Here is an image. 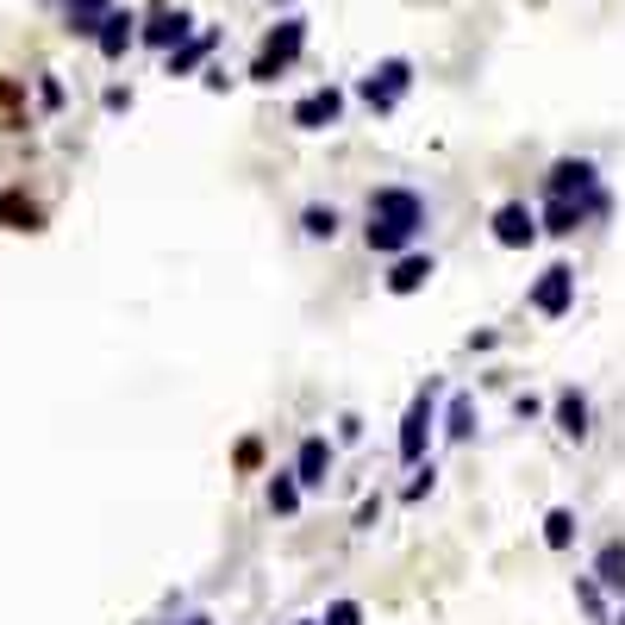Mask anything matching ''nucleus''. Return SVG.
Instances as JSON below:
<instances>
[{
	"label": "nucleus",
	"mask_w": 625,
	"mask_h": 625,
	"mask_svg": "<svg viewBox=\"0 0 625 625\" xmlns=\"http://www.w3.org/2000/svg\"><path fill=\"white\" fill-rule=\"evenodd\" d=\"M431 226V200L419 188H375L363 200V244L375 256H407Z\"/></svg>",
	"instance_id": "obj_1"
},
{
	"label": "nucleus",
	"mask_w": 625,
	"mask_h": 625,
	"mask_svg": "<svg viewBox=\"0 0 625 625\" xmlns=\"http://www.w3.org/2000/svg\"><path fill=\"white\" fill-rule=\"evenodd\" d=\"M195 39V13L188 7H169V0H156V7H144L138 13V44H151V51H182V44Z\"/></svg>",
	"instance_id": "obj_2"
},
{
	"label": "nucleus",
	"mask_w": 625,
	"mask_h": 625,
	"mask_svg": "<svg viewBox=\"0 0 625 625\" xmlns=\"http://www.w3.org/2000/svg\"><path fill=\"white\" fill-rule=\"evenodd\" d=\"M407 88H413V63L407 57H382L370 76L357 81V100H363L370 113H394V107L407 100Z\"/></svg>",
	"instance_id": "obj_3"
},
{
	"label": "nucleus",
	"mask_w": 625,
	"mask_h": 625,
	"mask_svg": "<svg viewBox=\"0 0 625 625\" xmlns=\"http://www.w3.org/2000/svg\"><path fill=\"white\" fill-rule=\"evenodd\" d=\"M300 51H307V20H300V13L275 20V32L263 39V51H256V63H251V81H275Z\"/></svg>",
	"instance_id": "obj_4"
},
{
	"label": "nucleus",
	"mask_w": 625,
	"mask_h": 625,
	"mask_svg": "<svg viewBox=\"0 0 625 625\" xmlns=\"http://www.w3.org/2000/svg\"><path fill=\"white\" fill-rule=\"evenodd\" d=\"M594 213H606V188H588V195H545L538 226H545L550 238H569L575 226H588Z\"/></svg>",
	"instance_id": "obj_5"
},
{
	"label": "nucleus",
	"mask_w": 625,
	"mask_h": 625,
	"mask_svg": "<svg viewBox=\"0 0 625 625\" xmlns=\"http://www.w3.org/2000/svg\"><path fill=\"white\" fill-rule=\"evenodd\" d=\"M431 426H438V407H431V388H419L413 394V407H407V419H401V463H413L419 469V457H426V445H431Z\"/></svg>",
	"instance_id": "obj_6"
},
{
	"label": "nucleus",
	"mask_w": 625,
	"mask_h": 625,
	"mask_svg": "<svg viewBox=\"0 0 625 625\" xmlns=\"http://www.w3.org/2000/svg\"><path fill=\"white\" fill-rule=\"evenodd\" d=\"M575 307V270L569 263H550L538 282H531V312H545V319H563Z\"/></svg>",
	"instance_id": "obj_7"
},
{
	"label": "nucleus",
	"mask_w": 625,
	"mask_h": 625,
	"mask_svg": "<svg viewBox=\"0 0 625 625\" xmlns=\"http://www.w3.org/2000/svg\"><path fill=\"white\" fill-rule=\"evenodd\" d=\"M538 232H545V226H538V213H531L526 200H507V207H494V244H501V251H526Z\"/></svg>",
	"instance_id": "obj_8"
},
{
	"label": "nucleus",
	"mask_w": 625,
	"mask_h": 625,
	"mask_svg": "<svg viewBox=\"0 0 625 625\" xmlns=\"http://www.w3.org/2000/svg\"><path fill=\"white\" fill-rule=\"evenodd\" d=\"M338 119H344V88H312V95L294 100V125L300 132H326Z\"/></svg>",
	"instance_id": "obj_9"
},
{
	"label": "nucleus",
	"mask_w": 625,
	"mask_h": 625,
	"mask_svg": "<svg viewBox=\"0 0 625 625\" xmlns=\"http://www.w3.org/2000/svg\"><path fill=\"white\" fill-rule=\"evenodd\" d=\"M332 463H338V450L312 431V438H300V450H294V482H300V489H326Z\"/></svg>",
	"instance_id": "obj_10"
},
{
	"label": "nucleus",
	"mask_w": 625,
	"mask_h": 625,
	"mask_svg": "<svg viewBox=\"0 0 625 625\" xmlns=\"http://www.w3.org/2000/svg\"><path fill=\"white\" fill-rule=\"evenodd\" d=\"M588 188H601V169L588 163V156H557L545 176V195H588Z\"/></svg>",
	"instance_id": "obj_11"
},
{
	"label": "nucleus",
	"mask_w": 625,
	"mask_h": 625,
	"mask_svg": "<svg viewBox=\"0 0 625 625\" xmlns=\"http://www.w3.org/2000/svg\"><path fill=\"white\" fill-rule=\"evenodd\" d=\"M100 57H107V63H119V57H125V51H132V44H138V13H125V7H113V13H107V25H100Z\"/></svg>",
	"instance_id": "obj_12"
},
{
	"label": "nucleus",
	"mask_w": 625,
	"mask_h": 625,
	"mask_svg": "<svg viewBox=\"0 0 625 625\" xmlns=\"http://www.w3.org/2000/svg\"><path fill=\"white\" fill-rule=\"evenodd\" d=\"M438 275V263H431L426 251H407V256H394V270H388V294H419Z\"/></svg>",
	"instance_id": "obj_13"
},
{
	"label": "nucleus",
	"mask_w": 625,
	"mask_h": 625,
	"mask_svg": "<svg viewBox=\"0 0 625 625\" xmlns=\"http://www.w3.org/2000/svg\"><path fill=\"white\" fill-rule=\"evenodd\" d=\"M557 431H563V438H575V445L588 438V394L582 388H563V394H557Z\"/></svg>",
	"instance_id": "obj_14"
},
{
	"label": "nucleus",
	"mask_w": 625,
	"mask_h": 625,
	"mask_svg": "<svg viewBox=\"0 0 625 625\" xmlns=\"http://www.w3.org/2000/svg\"><path fill=\"white\" fill-rule=\"evenodd\" d=\"M338 226H344V219H338V207H332V200H312V207H300V232H307L312 244H332V238H338Z\"/></svg>",
	"instance_id": "obj_15"
},
{
	"label": "nucleus",
	"mask_w": 625,
	"mask_h": 625,
	"mask_svg": "<svg viewBox=\"0 0 625 625\" xmlns=\"http://www.w3.org/2000/svg\"><path fill=\"white\" fill-rule=\"evenodd\" d=\"M594 582L613 588V594H625V538H606L601 557H594Z\"/></svg>",
	"instance_id": "obj_16"
},
{
	"label": "nucleus",
	"mask_w": 625,
	"mask_h": 625,
	"mask_svg": "<svg viewBox=\"0 0 625 625\" xmlns=\"http://www.w3.org/2000/svg\"><path fill=\"white\" fill-rule=\"evenodd\" d=\"M107 13H113V0H69V32L76 39H100Z\"/></svg>",
	"instance_id": "obj_17"
},
{
	"label": "nucleus",
	"mask_w": 625,
	"mask_h": 625,
	"mask_svg": "<svg viewBox=\"0 0 625 625\" xmlns=\"http://www.w3.org/2000/svg\"><path fill=\"white\" fill-rule=\"evenodd\" d=\"M213 44H219V32H195V39L182 44V51H169V76H188V69H200Z\"/></svg>",
	"instance_id": "obj_18"
},
{
	"label": "nucleus",
	"mask_w": 625,
	"mask_h": 625,
	"mask_svg": "<svg viewBox=\"0 0 625 625\" xmlns=\"http://www.w3.org/2000/svg\"><path fill=\"white\" fill-rule=\"evenodd\" d=\"M300 482H294V469H275V482H270V513H282V519H294L300 513Z\"/></svg>",
	"instance_id": "obj_19"
},
{
	"label": "nucleus",
	"mask_w": 625,
	"mask_h": 625,
	"mask_svg": "<svg viewBox=\"0 0 625 625\" xmlns=\"http://www.w3.org/2000/svg\"><path fill=\"white\" fill-rule=\"evenodd\" d=\"M469 431H475V401H469V394H457V401L445 407V438H450V445H463Z\"/></svg>",
	"instance_id": "obj_20"
},
{
	"label": "nucleus",
	"mask_w": 625,
	"mask_h": 625,
	"mask_svg": "<svg viewBox=\"0 0 625 625\" xmlns=\"http://www.w3.org/2000/svg\"><path fill=\"white\" fill-rule=\"evenodd\" d=\"M545 545L550 550H569V545H575V513H569V507H550L545 513Z\"/></svg>",
	"instance_id": "obj_21"
},
{
	"label": "nucleus",
	"mask_w": 625,
	"mask_h": 625,
	"mask_svg": "<svg viewBox=\"0 0 625 625\" xmlns=\"http://www.w3.org/2000/svg\"><path fill=\"white\" fill-rule=\"evenodd\" d=\"M575 601H582V613L594 625H613V613H606V601H601V582L594 575H575Z\"/></svg>",
	"instance_id": "obj_22"
},
{
	"label": "nucleus",
	"mask_w": 625,
	"mask_h": 625,
	"mask_svg": "<svg viewBox=\"0 0 625 625\" xmlns=\"http://www.w3.org/2000/svg\"><path fill=\"white\" fill-rule=\"evenodd\" d=\"M382 513H388V501H382V494H363V501H357V519H351V526H357V531H375V526H382Z\"/></svg>",
	"instance_id": "obj_23"
},
{
	"label": "nucleus",
	"mask_w": 625,
	"mask_h": 625,
	"mask_svg": "<svg viewBox=\"0 0 625 625\" xmlns=\"http://www.w3.org/2000/svg\"><path fill=\"white\" fill-rule=\"evenodd\" d=\"M431 482H438V469H413V482H407V489H401V501H407V507H413V501H426V494H431Z\"/></svg>",
	"instance_id": "obj_24"
},
{
	"label": "nucleus",
	"mask_w": 625,
	"mask_h": 625,
	"mask_svg": "<svg viewBox=\"0 0 625 625\" xmlns=\"http://www.w3.org/2000/svg\"><path fill=\"white\" fill-rule=\"evenodd\" d=\"M319 625H363V606H357V601H332Z\"/></svg>",
	"instance_id": "obj_25"
},
{
	"label": "nucleus",
	"mask_w": 625,
	"mask_h": 625,
	"mask_svg": "<svg viewBox=\"0 0 625 625\" xmlns=\"http://www.w3.org/2000/svg\"><path fill=\"white\" fill-rule=\"evenodd\" d=\"M232 463H238V469H263V438H238Z\"/></svg>",
	"instance_id": "obj_26"
},
{
	"label": "nucleus",
	"mask_w": 625,
	"mask_h": 625,
	"mask_svg": "<svg viewBox=\"0 0 625 625\" xmlns=\"http://www.w3.org/2000/svg\"><path fill=\"white\" fill-rule=\"evenodd\" d=\"M39 100L51 107V113H57V107H63V81H57V76H44V81H39Z\"/></svg>",
	"instance_id": "obj_27"
},
{
	"label": "nucleus",
	"mask_w": 625,
	"mask_h": 625,
	"mask_svg": "<svg viewBox=\"0 0 625 625\" xmlns=\"http://www.w3.org/2000/svg\"><path fill=\"white\" fill-rule=\"evenodd\" d=\"M338 438H344V445H357V438H363V419H357V413H344V419H338Z\"/></svg>",
	"instance_id": "obj_28"
},
{
	"label": "nucleus",
	"mask_w": 625,
	"mask_h": 625,
	"mask_svg": "<svg viewBox=\"0 0 625 625\" xmlns=\"http://www.w3.org/2000/svg\"><path fill=\"white\" fill-rule=\"evenodd\" d=\"M132 107V88H107V113H125Z\"/></svg>",
	"instance_id": "obj_29"
},
{
	"label": "nucleus",
	"mask_w": 625,
	"mask_h": 625,
	"mask_svg": "<svg viewBox=\"0 0 625 625\" xmlns=\"http://www.w3.org/2000/svg\"><path fill=\"white\" fill-rule=\"evenodd\" d=\"M613 625H625V606H619V613H613Z\"/></svg>",
	"instance_id": "obj_30"
},
{
	"label": "nucleus",
	"mask_w": 625,
	"mask_h": 625,
	"mask_svg": "<svg viewBox=\"0 0 625 625\" xmlns=\"http://www.w3.org/2000/svg\"><path fill=\"white\" fill-rule=\"evenodd\" d=\"M182 625H213V619H182Z\"/></svg>",
	"instance_id": "obj_31"
},
{
	"label": "nucleus",
	"mask_w": 625,
	"mask_h": 625,
	"mask_svg": "<svg viewBox=\"0 0 625 625\" xmlns=\"http://www.w3.org/2000/svg\"><path fill=\"white\" fill-rule=\"evenodd\" d=\"M294 625H319V619H294Z\"/></svg>",
	"instance_id": "obj_32"
},
{
	"label": "nucleus",
	"mask_w": 625,
	"mask_h": 625,
	"mask_svg": "<svg viewBox=\"0 0 625 625\" xmlns=\"http://www.w3.org/2000/svg\"><path fill=\"white\" fill-rule=\"evenodd\" d=\"M275 7H294V0H275Z\"/></svg>",
	"instance_id": "obj_33"
},
{
	"label": "nucleus",
	"mask_w": 625,
	"mask_h": 625,
	"mask_svg": "<svg viewBox=\"0 0 625 625\" xmlns=\"http://www.w3.org/2000/svg\"><path fill=\"white\" fill-rule=\"evenodd\" d=\"M0 213H7V195H0Z\"/></svg>",
	"instance_id": "obj_34"
}]
</instances>
